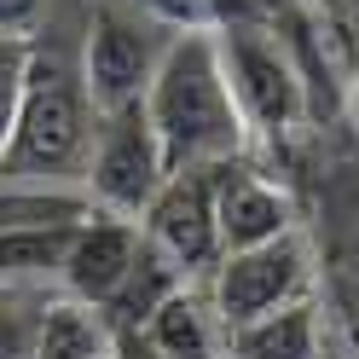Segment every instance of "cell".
Listing matches in <instances>:
<instances>
[{
	"mask_svg": "<svg viewBox=\"0 0 359 359\" xmlns=\"http://www.w3.org/2000/svg\"><path fill=\"white\" fill-rule=\"evenodd\" d=\"M145 122L163 145L168 174L180 168H220L250 151V128L232 99L226 64H220L215 29H180L168 35L163 64L145 93Z\"/></svg>",
	"mask_w": 359,
	"mask_h": 359,
	"instance_id": "6da1fadb",
	"label": "cell"
},
{
	"mask_svg": "<svg viewBox=\"0 0 359 359\" xmlns=\"http://www.w3.org/2000/svg\"><path fill=\"white\" fill-rule=\"evenodd\" d=\"M99 140V110L87 99L81 58L58 53L53 41H29V76H24V104L18 128L0 163V186H58L81 191L87 156Z\"/></svg>",
	"mask_w": 359,
	"mask_h": 359,
	"instance_id": "7a4b0ae2",
	"label": "cell"
},
{
	"mask_svg": "<svg viewBox=\"0 0 359 359\" xmlns=\"http://www.w3.org/2000/svg\"><path fill=\"white\" fill-rule=\"evenodd\" d=\"M215 41H220V64H226L250 140H284L313 116L307 70L273 24H220Z\"/></svg>",
	"mask_w": 359,
	"mask_h": 359,
	"instance_id": "3957f363",
	"label": "cell"
},
{
	"mask_svg": "<svg viewBox=\"0 0 359 359\" xmlns=\"http://www.w3.org/2000/svg\"><path fill=\"white\" fill-rule=\"evenodd\" d=\"M163 24H151L140 6L122 0H99L87 12V35H81V81L99 116H116L128 104H145L151 76L163 64L168 35H156Z\"/></svg>",
	"mask_w": 359,
	"mask_h": 359,
	"instance_id": "277c9868",
	"label": "cell"
},
{
	"mask_svg": "<svg viewBox=\"0 0 359 359\" xmlns=\"http://www.w3.org/2000/svg\"><path fill=\"white\" fill-rule=\"evenodd\" d=\"M313 250L302 232H284L273 243H255V250H232L220 255V266L209 273V302L220 313V325L238 330L261 319V313H278L290 302H307L313 296Z\"/></svg>",
	"mask_w": 359,
	"mask_h": 359,
	"instance_id": "5b68a950",
	"label": "cell"
},
{
	"mask_svg": "<svg viewBox=\"0 0 359 359\" xmlns=\"http://www.w3.org/2000/svg\"><path fill=\"white\" fill-rule=\"evenodd\" d=\"M168 163H163V145L145 122V104H128L116 116H99V140L93 156H87V203L99 215H122V220H140L151 209V197L163 191Z\"/></svg>",
	"mask_w": 359,
	"mask_h": 359,
	"instance_id": "8992f818",
	"label": "cell"
},
{
	"mask_svg": "<svg viewBox=\"0 0 359 359\" xmlns=\"http://www.w3.org/2000/svg\"><path fill=\"white\" fill-rule=\"evenodd\" d=\"M140 232L186 284H209V273L226 255L220 220H215V168L168 174L163 191L151 197V209L140 215Z\"/></svg>",
	"mask_w": 359,
	"mask_h": 359,
	"instance_id": "52a82bcc",
	"label": "cell"
},
{
	"mask_svg": "<svg viewBox=\"0 0 359 359\" xmlns=\"http://www.w3.org/2000/svg\"><path fill=\"white\" fill-rule=\"evenodd\" d=\"M215 220H220V243L232 250H255V243H273L284 232H302L296 220V197L266 168H255L250 156H232V163L215 168Z\"/></svg>",
	"mask_w": 359,
	"mask_h": 359,
	"instance_id": "ba28073f",
	"label": "cell"
},
{
	"mask_svg": "<svg viewBox=\"0 0 359 359\" xmlns=\"http://www.w3.org/2000/svg\"><path fill=\"white\" fill-rule=\"evenodd\" d=\"M140 250H145L140 220L93 209L87 220H76V232H70V250H64V266H58V290L87 302V307H104L116 296V284L128 278V266L140 261Z\"/></svg>",
	"mask_w": 359,
	"mask_h": 359,
	"instance_id": "9c48e42d",
	"label": "cell"
},
{
	"mask_svg": "<svg viewBox=\"0 0 359 359\" xmlns=\"http://www.w3.org/2000/svg\"><path fill=\"white\" fill-rule=\"evenodd\" d=\"M226 359H330V325L319 296L226 330Z\"/></svg>",
	"mask_w": 359,
	"mask_h": 359,
	"instance_id": "30bf717a",
	"label": "cell"
},
{
	"mask_svg": "<svg viewBox=\"0 0 359 359\" xmlns=\"http://www.w3.org/2000/svg\"><path fill=\"white\" fill-rule=\"evenodd\" d=\"M140 336L163 359H226V325L203 284H180Z\"/></svg>",
	"mask_w": 359,
	"mask_h": 359,
	"instance_id": "8fae6325",
	"label": "cell"
},
{
	"mask_svg": "<svg viewBox=\"0 0 359 359\" xmlns=\"http://www.w3.org/2000/svg\"><path fill=\"white\" fill-rule=\"evenodd\" d=\"M110 342H116V330L99 307L47 290V302L35 313V359H104Z\"/></svg>",
	"mask_w": 359,
	"mask_h": 359,
	"instance_id": "7c38bea8",
	"label": "cell"
},
{
	"mask_svg": "<svg viewBox=\"0 0 359 359\" xmlns=\"http://www.w3.org/2000/svg\"><path fill=\"white\" fill-rule=\"evenodd\" d=\"M180 284H186V278H180L174 266H168V261L145 243V250H140V261L128 266V278L116 284V296H110L99 313L110 319V330H116V336H133V330H145V325L156 319V307H163Z\"/></svg>",
	"mask_w": 359,
	"mask_h": 359,
	"instance_id": "4fadbf2b",
	"label": "cell"
},
{
	"mask_svg": "<svg viewBox=\"0 0 359 359\" xmlns=\"http://www.w3.org/2000/svg\"><path fill=\"white\" fill-rule=\"evenodd\" d=\"M47 290H12L0 284V359H35V313Z\"/></svg>",
	"mask_w": 359,
	"mask_h": 359,
	"instance_id": "5bb4252c",
	"label": "cell"
},
{
	"mask_svg": "<svg viewBox=\"0 0 359 359\" xmlns=\"http://www.w3.org/2000/svg\"><path fill=\"white\" fill-rule=\"evenodd\" d=\"M24 76H29V41H0V163H6L18 104H24Z\"/></svg>",
	"mask_w": 359,
	"mask_h": 359,
	"instance_id": "9a60e30c",
	"label": "cell"
},
{
	"mask_svg": "<svg viewBox=\"0 0 359 359\" xmlns=\"http://www.w3.org/2000/svg\"><path fill=\"white\" fill-rule=\"evenodd\" d=\"M151 24H163V29H215L209 24V0H133Z\"/></svg>",
	"mask_w": 359,
	"mask_h": 359,
	"instance_id": "2e32d148",
	"label": "cell"
},
{
	"mask_svg": "<svg viewBox=\"0 0 359 359\" xmlns=\"http://www.w3.org/2000/svg\"><path fill=\"white\" fill-rule=\"evenodd\" d=\"M53 18V0H0V41H35Z\"/></svg>",
	"mask_w": 359,
	"mask_h": 359,
	"instance_id": "e0dca14e",
	"label": "cell"
},
{
	"mask_svg": "<svg viewBox=\"0 0 359 359\" xmlns=\"http://www.w3.org/2000/svg\"><path fill=\"white\" fill-rule=\"evenodd\" d=\"M250 12L261 24H273V29H290V24L307 18V0H250Z\"/></svg>",
	"mask_w": 359,
	"mask_h": 359,
	"instance_id": "ac0fdd59",
	"label": "cell"
},
{
	"mask_svg": "<svg viewBox=\"0 0 359 359\" xmlns=\"http://www.w3.org/2000/svg\"><path fill=\"white\" fill-rule=\"evenodd\" d=\"M104 359H163V353H156V348L145 342V336L133 330V336H116V342H110V353H104Z\"/></svg>",
	"mask_w": 359,
	"mask_h": 359,
	"instance_id": "d6986e66",
	"label": "cell"
},
{
	"mask_svg": "<svg viewBox=\"0 0 359 359\" xmlns=\"http://www.w3.org/2000/svg\"><path fill=\"white\" fill-rule=\"evenodd\" d=\"M348 116H353V133H359V70H353V81H348Z\"/></svg>",
	"mask_w": 359,
	"mask_h": 359,
	"instance_id": "ffe728a7",
	"label": "cell"
}]
</instances>
